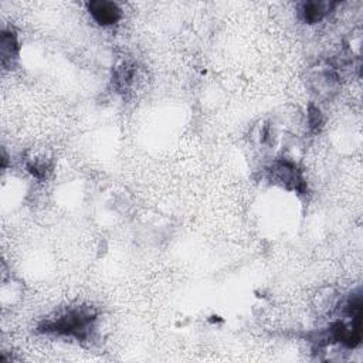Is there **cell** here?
<instances>
[{
    "label": "cell",
    "mask_w": 363,
    "mask_h": 363,
    "mask_svg": "<svg viewBox=\"0 0 363 363\" xmlns=\"http://www.w3.org/2000/svg\"><path fill=\"white\" fill-rule=\"evenodd\" d=\"M94 321H95V315L91 311L78 308V309H71L56 319H50L44 322L40 329L46 332H56V333L70 335L78 339H84L90 333V329L93 328Z\"/></svg>",
    "instance_id": "1"
},
{
    "label": "cell",
    "mask_w": 363,
    "mask_h": 363,
    "mask_svg": "<svg viewBox=\"0 0 363 363\" xmlns=\"http://www.w3.org/2000/svg\"><path fill=\"white\" fill-rule=\"evenodd\" d=\"M88 12L101 26H112L121 19L119 6L114 2H107V0H95V2L88 4Z\"/></svg>",
    "instance_id": "2"
},
{
    "label": "cell",
    "mask_w": 363,
    "mask_h": 363,
    "mask_svg": "<svg viewBox=\"0 0 363 363\" xmlns=\"http://www.w3.org/2000/svg\"><path fill=\"white\" fill-rule=\"evenodd\" d=\"M274 173L277 176V179L280 182H282V185H285L287 188H292L298 192H302V186L304 179L299 173V170L295 167V165L287 162V160H281L274 166Z\"/></svg>",
    "instance_id": "3"
},
{
    "label": "cell",
    "mask_w": 363,
    "mask_h": 363,
    "mask_svg": "<svg viewBox=\"0 0 363 363\" xmlns=\"http://www.w3.org/2000/svg\"><path fill=\"white\" fill-rule=\"evenodd\" d=\"M333 5L331 4H323V2H308L304 4L301 8V16L304 22L307 23H318L332 8Z\"/></svg>",
    "instance_id": "4"
}]
</instances>
